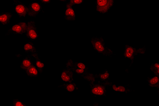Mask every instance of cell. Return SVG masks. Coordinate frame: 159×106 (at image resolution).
I'll return each mask as SVG.
<instances>
[{
  "label": "cell",
  "instance_id": "6da1fadb",
  "mask_svg": "<svg viewBox=\"0 0 159 106\" xmlns=\"http://www.w3.org/2000/svg\"><path fill=\"white\" fill-rule=\"evenodd\" d=\"M89 44L96 53L102 55L112 57L116 55L114 51L105 45L104 38L99 37H93L90 39Z\"/></svg>",
  "mask_w": 159,
  "mask_h": 106
},
{
  "label": "cell",
  "instance_id": "7a4b0ae2",
  "mask_svg": "<svg viewBox=\"0 0 159 106\" xmlns=\"http://www.w3.org/2000/svg\"><path fill=\"white\" fill-rule=\"evenodd\" d=\"M124 52L123 56L126 60H130V63L129 68L125 70V72L128 74L129 69L134 63V61L139 56L147 54V47L146 46L139 48L134 47L130 45L125 44Z\"/></svg>",
  "mask_w": 159,
  "mask_h": 106
},
{
  "label": "cell",
  "instance_id": "3957f363",
  "mask_svg": "<svg viewBox=\"0 0 159 106\" xmlns=\"http://www.w3.org/2000/svg\"><path fill=\"white\" fill-rule=\"evenodd\" d=\"M89 94L94 97H107L108 87L104 83L96 81L89 84Z\"/></svg>",
  "mask_w": 159,
  "mask_h": 106
},
{
  "label": "cell",
  "instance_id": "277c9868",
  "mask_svg": "<svg viewBox=\"0 0 159 106\" xmlns=\"http://www.w3.org/2000/svg\"><path fill=\"white\" fill-rule=\"evenodd\" d=\"M74 61L72 59H69L66 62L65 67L61 72V81L62 82L66 83L74 81L73 64Z\"/></svg>",
  "mask_w": 159,
  "mask_h": 106
},
{
  "label": "cell",
  "instance_id": "5b68a950",
  "mask_svg": "<svg viewBox=\"0 0 159 106\" xmlns=\"http://www.w3.org/2000/svg\"><path fill=\"white\" fill-rule=\"evenodd\" d=\"M28 16L30 19L36 18L40 14L45 12L42 4L36 0H30L28 5Z\"/></svg>",
  "mask_w": 159,
  "mask_h": 106
},
{
  "label": "cell",
  "instance_id": "8992f818",
  "mask_svg": "<svg viewBox=\"0 0 159 106\" xmlns=\"http://www.w3.org/2000/svg\"><path fill=\"white\" fill-rule=\"evenodd\" d=\"M95 5L98 12L102 15H106L114 6V0H96Z\"/></svg>",
  "mask_w": 159,
  "mask_h": 106
},
{
  "label": "cell",
  "instance_id": "52a82bcc",
  "mask_svg": "<svg viewBox=\"0 0 159 106\" xmlns=\"http://www.w3.org/2000/svg\"><path fill=\"white\" fill-rule=\"evenodd\" d=\"M25 35L30 42H34L38 40L39 37V35L37 25L35 20H31L28 22Z\"/></svg>",
  "mask_w": 159,
  "mask_h": 106
},
{
  "label": "cell",
  "instance_id": "ba28073f",
  "mask_svg": "<svg viewBox=\"0 0 159 106\" xmlns=\"http://www.w3.org/2000/svg\"><path fill=\"white\" fill-rule=\"evenodd\" d=\"M13 8L17 15L20 18H25L28 14V6L25 2L19 0H13Z\"/></svg>",
  "mask_w": 159,
  "mask_h": 106
},
{
  "label": "cell",
  "instance_id": "9c48e42d",
  "mask_svg": "<svg viewBox=\"0 0 159 106\" xmlns=\"http://www.w3.org/2000/svg\"><path fill=\"white\" fill-rule=\"evenodd\" d=\"M27 24L28 22H20L12 25L5 34V36L16 34L21 35L25 34Z\"/></svg>",
  "mask_w": 159,
  "mask_h": 106
},
{
  "label": "cell",
  "instance_id": "30bf717a",
  "mask_svg": "<svg viewBox=\"0 0 159 106\" xmlns=\"http://www.w3.org/2000/svg\"><path fill=\"white\" fill-rule=\"evenodd\" d=\"M106 84L108 87L111 89L112 91L119 93V94L127 95L132 91L131 85L130 83L124 85H120L109 81Z\"/></svg>",
  "mask_w": 159,
  "mask_h": 106
},
{
  "label": "cell",
  "instance_id": "8fae6325",
  "mask_svg": "<svg viewBox=\"0 0 159 106\" xmlns=\"http://www.w3.org/2000/svg\"><path fill=\"white\" fill-rule=\"evenodd\" d=\"M64 18L68 21H75L76 20V9L72 6L65 3Z\"/></svg>",
  "mask_w": 159,
  "mask_h": 106
},
{
  "label": "cell",
  "instance_id": "7c38bea8",
  "mask_svg": "<svg viewBox=\"0 0 159 106\" xmlns=\"http://www.w3.org/2000/svg\"><path fill=\"white\" fill-rule=\"evenodd\" d=\"M57 87L58 88L64 89L65 91L69 94L80 91L79 87L74 81L64 83V84L58 86Z\"/></svg>",
  "mask_w": 159,
  "mask_h": 106
},
{
  "label": "cell",
  "instance_id": "4fadbf2b",
  "mask_svg": "<svg viewBox=\"0 0 159 106\" xmlns=\"http://www.w3.org/2000/svg\"><path fill=\"white\" fill-rule=\"evenodd\" d=\"M97 81L105 83L109 81L111 77V73L107 69L105 70L102 73H95Z\"/></svg>",
  "mask_w": 159,
  "mask_h": 106
},
{
  "label": "cell",
  "instance_id": "5bb4252c",
  "mask_svg": "<svg viewBox=\"0 0 159 106\" xmlns=\"http://www.w3.org/2000/svg\"><path fill=\"white\" fill-rule=\"evenodd\" d=\"M30 55L25 56L23 58L22 61L20 64V68L23 71L25 72L29 68L34 64Z\"/></svg>",
  "mask_w": 159,
  "mask_h": 106
},
{
  "label": "cell",
  "instance_id": "9a60e30c",
  "mask_svg": "<svg viewBox=\"0 0 159 106\" xmlns=\"http://www.w3.org/2000/svg\"><path fill=\"white\" fill-rule=\"evenodd\" d=\"M147 84L152 88L159 90V76L152 75L148 76L147 79Z\"/></svg>",
  "mask_w": 159,
  "mask_h": 106
},
{
  "label": "cell",
  "instance_id": "2e32d148",
  "mask_svg": "<svg viewBox=\"0 0 159 106\" xmlns=\"http://www.w3.org/2000/svg\"><path fill=\"white\" fill-rule=\"evenodd\" d=\"M13 15L11 12H1L0 13V24L4 25H8L12 21Z\"/></svg>",
  "mask_w": 159,
  "mask_h": 106
},
{
  "label": "cell",
  "instance_id": "e0dca14e",
  "mask_svg": "<svg viewBox=\"0 0 159 106\" xmlns=\"http://www.w3.org/2000/svg\"><path fill=\"white\" fill-rule=\"evenodd\" d=\"M22 49L26 53H31L32 54L38 53L37 48L34 44L30 41L24 44L22 46Z\"/></svg>",
  "mask_w": 159,
  "mask_h": 106
},
{
  "label": "cell",
  "instance_id": "ac0fdd59",
  "mask_svg": "<svg viewBox=\"0 0 159 106\" xmlns=\"http://www.w3.org/2000/svg\"><path fill=\"white\" fill-rule=\"evenodd\" d=\"M33 60H34L35 66L39 70L40 73H42L45 68V64L40 58L38 53L32 54L30 55Z\"/></svg>",
  "mask_w": 159,
  "mask_h": 106
},
{
  "label": "cell",
  "instance_id": "d6986e66",
  "mask_svg": "<svg viewBox=\"0 0 159 106\" xmlns=\"http://www.w3.org/2000/svg\"><path fill=\"white\" fill-rule=\"evenodd\" d=\"M25 73L26 76L31 78H35L38 77L39 76L40 73H41L39 70L35 66L34 64L29 68Z\"/></svg>",
  "mask_w": 159,
  "mask_h": 106
},
{
  "label": "cell",
  "instance_id": "ffe728a7",
  "mask_svg": "<svg viewBox=\"0 0 159 106\" xmlns=\"http://www.w3.org/2000/svg\"><path fill=\"white\" fill-rule=\"evenodd\" d=\"M150 70L155 75L159 76V63H150Z\"/></svg>",
  "mask_w": 159,
  "mask_h": 106
},
{
  "label": "cell",
  "instance_id": "44dd1931",
  "mask_svg": "<svg viewBox=\"0 0 159 106\" xmlns=\"http://www.w3.org/2000/svg\"><path fill=\"white\" fill-rule=\"evenodd\" d=\"M84 2V0H67L65 3L69 5L73 6L82 5Z\"/></svg>",
  "mask_w": 159,
  "mask_h": 106
},
{
  "label": "cell",
  "instance_id": "7402d4cb",
  "mask_svg": "<svg viewBox=\"0 0 159 106\" xmlns=\"http://www.w3.org/2000/svg\"><path fill=\"white\" fill-rule=\"evenodd\" d=\"M12 105L13 106H27L19 99H13L12 100Z\"/></svg>",
  "mask_w": 159,
  "mask_h": 106
},
{
  "label": "cell",
  "instance_id": "603a6c76",
  "mask_svg": "<svg viewBox=\"0 0 159 106\" xmlns=\"http://www.w3.org/2000/svg\"><path fill=\"white\" fill-rule=\"evenodd\" d=\"M52 0H40L41 3L43 5H46L52 2Z\"/></svg>",
  "mask_w": 159,
  "mask_h": 106
},
{
  "label": "cell",
  "instance_id": "cb8c5ba5",
  "mask_svg": "<svg viewBox=\"0 0 159 106\" xmlns=\"http://www.w3.org/2000/svg\"><path fill=\"white\" fill-rule=\"evenodd\" d=\"M56 1H59V2L62 3V2H66V1L67 0H56Z\"/></svg>",
  "mask_w": 159,
  "mask_h": 106
},
{
  "label": "cell",
  "instance_id": "d4e9b609",
  "mask_svg": "<svg viewBox=\"0 0 159 106\" xmlns=\"http://www.w3.org/2000/svg\"><path fill=\"white\" fill-rule=\"evenodd\" d=\"M157 95H158V97L159 98V91H157Z\"/></svg>",
  "mask_w": 159,
  "mask_h": 106
}]
</instances>
